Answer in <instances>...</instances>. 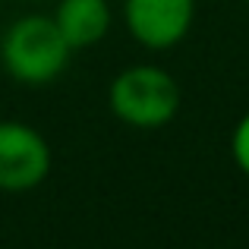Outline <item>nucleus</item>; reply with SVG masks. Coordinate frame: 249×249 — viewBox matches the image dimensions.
Here are the masks:
<instances>
[{"instance_id": "1", "label": "nucleus", "mask_w": 249, "mask_h": 249, "mask_svg": "<svg viewBox=\"0 0 249 249\" xmlns=\"http://www.w3.org/2000/svg\"><path fill=\"white\" fill-rule=\"evenodd\" d=\"M70 44L60 35L54 16H19L0 38V60L16 82L44 85L67 70Z\"/></svg>"}, {"instance_id": "2", "label": "nucleus", "mask_w": 249, "mask_h": 249, "mask_svg": "<svg viewBox=\"0 0 249 249\" xmlns=\"http://www.w3.org/2000/svg\"><path fill=\"white\" fill-rule=\"evenodd\" d=\"M110 110L136 129H161L180 110V85L161 67H126L110 82Z\"/></svg>"}, {"instance_id": "3", "label": "nucleus", "mask_w": 249, "mask_h": 249, "mask_svg": "<svg viewBox=\"0 0 249 249\" xmlns=\"http://www.w3.org/2000/svg\"><path fill=\"white\" fill-rule=\"evenodd\" d=\"M51 174V145L38 129L19 120H0V189L29 193Z\"/></svg>"}, {"instance_id": "4", "label": "nucleus", "mask_w": 249, "mask_h": 249, "mask_svg": "<svg viewBox=\"0 0 249 249\" xmlns=\"http://www.w3.org/2000/svg\"><path fill=\"white\" fill-rule=\"evenodd\" d=\"M196 0H123L129 35L148 51H167L193 29Z\"/></svg>"}, {"instance_id": "5", "label": "nucleus", "mask_w": 249, "mask_h": 249, "mask_svg": "<svg viewBox=\"0 0 249 249\" xmlns=\"http://www.w3.org/2000/svg\"><path fill=\"white\" fill-rule=\"evenodd\" d=\"M54 22L73 51L95 48L110 29V6L107 0H60Z\"/></svg>"}, {"instance_id": "6", "label": "nucleus", "mask_w": 249, "mask_h": 249, "mask_svg": "<svg viewBox=\"0 0 249 249\" xmlns=\"http://www.w3.org/2000/svg\"><path fill=\"white\" fill-rule=\"evenodd\" d=\"M231 155H233V161H237V167L249 177V114H243V117H240V123L233 126Z\"/></svg>"}, {"instance_id": "7", "label": "nucleus", "mask_w": 249, "mask_h": 249, "mask_svg": "<svg viewBox=\"0 0 249 249\" xmlns=\"http://www.w3.org/2000/svg\"><path fill=\"white\" fill-rule=\"evenodd\" d=\"M246 3H249V0H246Z\"/></svg>"}]
</instances>
